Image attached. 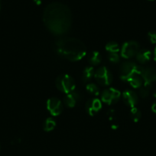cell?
<instances>
[{
    "mask_svg": "<svg viewBox=\"0 0 156 156\" xmlns=\"http://www.w3.org/2000/svg\"><path fill=\"white\" fill-rule=\"evenodd\" d=\"M56 87L59 91L64 93L71 92L75 90V82L73 78L69 75H61L56 79Z\"/></svg>",
    "mask_w": 156,
    "mask_h": 156,
    "instance_id": "obj_3",
    "label": "cell"
},
{
    "mask_svg": "<svg viewBox=\"0 0 156 156\" xmlns=\"http://www.w3.org/2000/svg\"><path fill=\"white\" fill-rule=\"evenodd\" d=\"M102 108L101 101L97 98H92L87 102L86 110L90 115L93 116L98 112Z\"/></svg>",
    "mask_w": 156,
    "mask_h": 156,
    "instance_id": "obj_11",
    "label": "cell"
},
{
    "mask_svg": "<svg viewBox=\"0 0 156 156\" xmlns=\"http://www.w3.org/2000/svg\"><path fill=\"white\" fill-rule=\"evenodd\" d=\"M151 110H152L153 112L155 113L156 114V101L154 102V103H153L152 106H151Z\"/></svg>",
    "mask_w": 156,
    "mask_h": 156,
    "instance_id": "obj_24",
    "label": "cell"
},
{
    "mask_svg": "<svg viewBox=\"0 0 156 156\" xmlns=\"http://www.w3.org/2000/svg\"><path fill=\"white\" fill-rule=\"evenodd\" d=\"M0 150H1V145H0Z\"/></svg>",
    "mask_w": 156,
    "mask_h": 156,
    "instance_id": "obj_26",
    "label": "cell"
},
{
    "mask_svg": "<svg viewBox=\"0 0 156 156\" xmlns=\"http://www.w3.org/2000/svg\"><path fill=\"white\" fill-rule=\"evenodd\" d=\"M120 92L115 88H110L105 90L102 93V101L107 105H113L119 101Z\"/></svg>",
    "mask_w": 156,
    "mask_h": 156,
    "instance_id": "obj_8",
    "label": "cell"
},
{
    "mask_svg": "<svg viewBox=\"0 0 156 156\" xmlns=\"http://www.w3.org/2000/svg\"><path fill=\"white\" fill-rule=\"evenodd\" d=\"M151 89V84L144 83L139 89V94L142 98H145L150 94Z\"/></svg>",
    "mask_w": 156,
    "mask_h": 156,
    "instance_id": "obj_15",
    "label": "cell"
},
{
    "mask_svg": "<svg viewBox=\"0 0 156 156\" xmlns=\"http://www.w3.org/2000/svg\"><path fill=\"white\" fill-rule=\"evenodd\" d=\"M54 50L59 56L70 61H79L87 53L86 46L75 37H61L56 41Z\"/></svg>",
    "mask_w": 156,
    "mask_h": 156,
    "instance_id": "obj_2",
    "label": "cell"
},
{
    "mask_svg": "<svg viewBox=\"0 0 156 156\" xmlns=\"http://www.w3.org/2000/svg\"><path fill=\"white\" fill-rule=\"evenodd\" d=\"M136 56V59L139 63L145 64L151 59V53L150 50H146V49H142V50H139Z\"/></svg>",
    "mask_w": 156,
    "mask_h": 156,
    "instance_id": "obj_13",
    "label": "cell"
},
{
    "mask_svg": "<svg viewBox=\"0 0 156 156\" xmlns=\"http://www.w3.org/2000/svg\"><path fill=\"white\" fill-rule=\"evenodd\" d=\"M150 1H152V0H150Z\"/></svg>",
    "mask_w": 156,
    "mask_h": 156,
    "instance_id": "obj_27",
    "label": "cell"
},
{
    "mask_svg": "<svg viewBox=\"0 0 156 156\" xmlns=\"http://www.w3.org/2000/svg\"><path fill=\"white\" fill-rule=\"evenodd\" d=\"M101 62V55L99 52L93 51L90 53L89 56V62L92 66H96L100 63Z\"/></svg>",
    "mask_w": 156,
    "mask_h": 156,
    "instance_id": "obj_17",
    "label": "cell"
},
{
    "mask_svg": "<svg viewBox=\"0 0 156 156\" xmlns=\"http://www.w3.org/2000/svg\"><path fill=\"white\" fill-rule=\"evenodd\" d=\"M122 99L125 105L131 107L132 108H135L139 101V96L135 91L132 90H126L122 94Z\"/></svg>",
    "mask_w": 156,
    "mask_h": 156,
    "instance_id": "obj_10",
    "label": "cell"
},
{
    "mask_svg": "<svg viewBox=\"0 0 156 156\" xmlns=\"http://www.w3.org/2000/svg\"><path fill=\"white\" fill-rule=\"evenodd\" d=\"M109 59H110V62H113V63H116L119 61V56L117 53H110V55H109Z\"/></svg>",
    "mask_w": 156,
    "mask_h": 156,
    "instance_id": "obj_22",
    "label": "cell"
},
{
    "mask_svg": "<svg viewBox=\"0 0 156 156\" xmlns=\"http://www.w3.org/2000/svg\"><path fill=\"white\" fill-rule=\"evenodd\" d=\"M140 66L136 65L135 62L131 61H125L122 62L120 67V76L123 80H128L132 76L136 73L139 74Z\"/></svg>",
    "mask_w": 156,
    "mask_h": 156,
    "instance_id": "obj_5",
    "label": "cell"
},
{
    "mask_svg": "<svg viewBox=\"0 0 156 156\" xmlns=\"http://www.w3.org/2000/svg\"><path fill=\"white\" fill-rule=\"evenodd\" d=\"M47 108L53 116H58L61 114L64 107L61 101L58 98H50L47 102Z\"/></svg>",
    "mask_w": 156,
    "mask_h": 156,
    "instance_id": "obj_9",
    "label": "cell"
},
{
    "mask_svg": "<svg viewBox=\"0 0 156 156\" xmlns=\"http://www.w3.org/2000/svg\"><path fill=\"white\" fill-rule=\"evenodd\" d=\"M106 49L108 52L110 53H117L118 51H119V44L116 42H114V41H111V42H109L108 44H106Z\"/></svg>",
    "mask_w": 156,
    "mask_h": 156,
    "instance_id": "obj_19",
    "label": "cell"
},
{
    "mask_svg": "<svg viewBox=\"0 0 156 156\" xmlns=\"http://www.w3.org/2000/svg\"><path fill=\"white\" fill-rule=\"evenodd\" d=\"M154 60L156 61V47H155V49H154Z\"/></svg>",
    "mask_w": 156,
    "mask_h": 156,
    "instance_id": "obj_25",
    "label": "cell"
},
{
    "mask_svg": "<svg viewBox=\"0 0 156 156\" xmlns=\"http://www.w3.org/2000/svg\"><path fill=\"white\" fill-rule=\"evenodd\" d=\"M55 126H56V123H55L54 120H53L52 118H47L44 121L43 128L45 131H51L54 129Z\"/></svg>",
    "mask_w": 156,
    "mask_h": 156,
    "instance_id": "obj_18",
    "label": "cell"
},
{
    "mask_svg": "<svg viewBox=\"0 0 156 156\" xmlns=\"http://www.w3.org/2000/svg\"><path fill=\"white\" fill-rule=\"evenodd\" d=\"M141 111H139L138 108H132L131 111H130V117H131L132 120L135 122H138L141 118Z\"/></svg>",
    "mask_w": 156,
    "mask_h": 156,
    "instance_id": "obj_20",
    "label": "cell"
},
{
    "mask_svg": "<svg viewBox=\"0 0 156 156\" xmlns=\"http://www.w3.org/2000/svg\"><path fill=\"white\" fill-rule=\"evenodd\" d=\"M43 21L47 28L55 35H64L72 25V14L66 5L52 2L46 6L43 13Z\"/></svg>",
    "mask_w": 156,
    "mask_h": 156,
    "instance_id": "obj_1",
    "label": "cell"
},
{
    "mask_svg": "<svg viewBox=\"0 0 156 156\" xmlns=\"http://www.w3.org/2000/svg\"><path fill=\"white\" fill-rule=\"evenodd\" d=\"M94 77L98 84L103 86L110 85L113 82V75L107 67L101 66L95 71Z\"/></svg>",
    "mask_w": 156,
    "mask_h": 156,
    "instance_id": "obj_4",
    "label": "cell"
},
{
    "mask_svg": "<svg viewBox=\"0 0 156 156\" xmlns=\"http://www.w3.org/2000/svg\"><path fill=\"white\" fill-rule=\"evenodd\" d=\"M139 44L136 41H128L125 42L122 45V49H121V55L122 57L125 59H130L133 56H136L138 52L139 51Z\"/></svg>",
    "mask_w": 156,
    "mask_h": 156,
    "instance_id": "obj_6",
    "label": "cell"
},
{
    "mask_svg": "<svg viewBox=\"0 0 156 156\" xmlns=\"http://www.w3.org/2000/svg\"><path fill=\"white\" fill-rule=\"evenodd\" d=\"M127 82L133 87L136 88H139L142 85H143V79L139 73H136L133 76H132L129 79L127 80Z\"/></svg>",
    "mask_w": 156,
    "mask_h": 156,
    "instance_id": "obj_14",
    "label": "cell"
},
{
    "mask_svg": "<svg viewBox=\"0 0 156 156\" xmlns=\"http://www.w3.org/2000/svg\"><path fill=\"white\" fill-rule=\"evenodd\" d=\"M80 99V94L79 91L73 90L71 92L68 93L67 95L64 98V104L69 108H73Z\"/></svg>",
    "mask_w": 156,
    "mask_h": 156,
    "instance_id": "obj_12",
    "label": "cell"
},
{
    "mask_svg": "<svg viewBox=\"0 0 156 156\" xmlns=\"http://www.w3.org/2000/svg\"><path fill=\"white\" fill-rule=\"evenodd\" d=\"M148 38L152 44H156V30L150 31L148 33Z\"/></svg>",
    "mask_w": 156,
    "mask_h": 156,
    "instance_id": "obj_23",
    "label": "cell"
},
{
    "mask_svg": "<svg viewBox=\"0 0 156 156\" xmlns=\"http://www.w3.org/2000/svg\"><path fill=\"white\" fill-rule=\"evenodd\" d=\"M139 75L142 77L145 83L151 84L156 82V69L154 67L140 66Z\"/></svg>",
    "mask_w": 156,
    "mask_h": 156,
    "instance_id": "obj_7",
    "label": "cell"
},
{
    "mask_svg": "<svg viewBox=\"0 0 156 156\" xmlns=\"http://www.w3.org/2000/svg\"><path fill=\"white\" fill-rule=\"evenodd\" d=\"M87 91H88L90 94H93V95H96L99 94V89L98 88V86L96 85L93 83L88 84L87 85Z\"/></svg>",
    "mask_w": 156,
    "mask_h": 156,
    "instance_id": "obj_21",
    "label": "cell"
},
{
    "mask_svg": "<svg viewBox=\"0 0 156 156\" xmlns=\"http://www.w3.org/2000/svg\"><path fill=\"white\" fill-rule=\"evenodd\" d=\"M95 70L93 66H87L84 69L83 73V79L84 82H89L93 77H94Z\"/></svg>",
    "mask_w": 156,
    "mask_h": 156,
    "instance_id": "obj_16",
    "label": "cell"
}]
</instances>
